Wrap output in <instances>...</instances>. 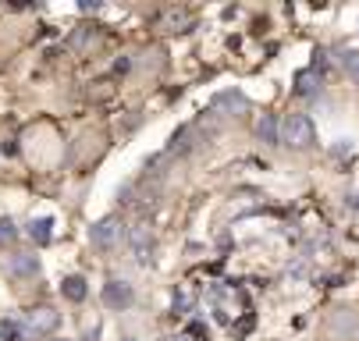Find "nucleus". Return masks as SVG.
<instances>
[{
	"label": "nucleus",
	"mask_w": 359,
	"mask_h": 341,
	"mask_svg": "<svg viewBox=\"0 0 359 341\" xmlns=\"http://www.w3.org/2000/svg\"><path fill=\"white\" fill-rule=\"evenodd\" d=\"M281 142L288 149H313L316 142V128L306 114H288L285 118V128H281Z\"/></svg>",
	"instance_id": "f257e3e1"
},
{
	"label": "nucleus",
	"mask_w": 359,
	"mask_h": 341,
	"mask_svg": "<svg viewBox=\"0 0 359 341\" xmlns=\"http://www.w3.org/2000/svg\"><path fill=\"white\" fill-rule=\"evenodd\" d=\"M57 324H61V313H57V309H50V306H36V309H29V313H25V327H29V334H32V338L54 334V331H57Z\"/></svg>",
	"instance_id": "f03ea898"
},
{
	"label": "nucleus",
	"mask_w": 359,
	"mask_h": 341,
	"mask_svg": "<svg viewBox=\"0 0 359 341\" xmlns=\"http://www.w3.org/2000/svg\"><path fill=\"white\" fill-rule=\"evenodd\" d=\"M129 242H132V252H135V260L139 263H150L153 260V231L146 221H135L129 228Z\"/></svg>",
	"instance_id": "7ed1b4c3"
},
{
	"label": "nucleus",
	"mask_w": 359,
	"mask_h": 341,
	"mask_svg": "<svg viewBox=\"0 0 359 341\" xmlns=\"http://www.w3.org/2000/svg\"><path fill=\"white\" fill-rule=\"evenodd\" d=\"M118 234H121V221L118 217H103V221H96L89 228V242H93V249H111L118 242Z\"/></svg>",
	"instance_id": "20e7f679"
},
{
	"label": "nucleus",
	"mask_w": 359,
	"mask_h": 341,
	"mask_svg": "<svg viewBox=\"0 0 359 341\" xmlns=\"http://www.w3.org/2000/svg\"><path fill=\"white\" fill-rule=\"evenodd\" d=\"M103 302H107L111 309H129L135 302V292H132V285H124V281H107V285H103Z\"/></svg>",
	"instance_id": "39448f33"
},
{
	"label": "nucleus",
	"mask_w": 359,
	"mask_h": 341,
	"mask_svg": "<svg viewBox=\"0 0 359 341\" xmlns=\"http://www.w3.org/2000/svg\"><path fill=\"white\" fill-rule=\"evenodd\" d=\"M157 25L164 32H188V25H193V14L188 11H178V8H167L160 18H157Z\"/></svg>",
	"instance_id": "423d86ee"
},
{
	"label": "nucleus",
	"mask_w": 359,
	"mask_h": 341,
	"mask_svg": "<svg viewBox=\"0 0 359 341\" xmlns=\"http://www.w3.org/2000/svg\"><path fill=\"white\" fill-rule=\"evenodd\" d=\"M11 274L14 277H36L39 274V260L29 256V252H18V256H11Z\"/></svg>",
	"instance_id": "0eeeda50"
},
{
	"label": "nucleus",
	"mask_w": 359,
	"mask_h": 341,
	"mask_svg": "<svg viewBox=\"0 0 359 341\" xmlns=\"http://www.w3.org/2000/svg\"><path fill=\"white\" fill-rule=\"evenodd\" d=\"M29 239H32L36 245H47V242L54 239V221H50V217H36V221H29Z\"/></svg>",
	"instance_id": "6e6552de"
},
{
	"label": "nucleus",
	"mask_w": 359,
	"mask_h": 341,
	"mask_svg": "<svg viewBox=\"0 0 359 341\" xmlns=\"http://www.w3.org/2000/svg\"><path fill=\"white\" fill-rule=\"evenodd\" d=\"M61 295H65L68 302H82V298H86V281H82L78 274L65 277V281H61Z\"/></svg>",
	"instance_id": "1a4fd4ad"
},
{
	"label": "nucleus",
	"mask_w": 359,
	"mask_h": 341,
	"mask_svg": "<svg viewBox=\"0 0 359 341\" xmlns=\"http://www.w3.org/2000/svg\"><path fill=\"white\" fill-rule=\"evenodd\" d=\"M214 107H228L231 114H246L249 100H246L242 93H217V96H214Z\"/></svg>",
	"instance_id": "9d476101"
},
{
	"label": "nucleus",
	"mask_w": 359,
	"mask_h": 341,
	"mask_svg": "<svg viewBox=\"0 0 359 341\" xmlns=\"http://www.w3.org/2000/svg\"><path fill=\"white\" fill-rule=\"evenodd\" d=\"M29 327L14 324V320H0V341H29Z\"/></svg>",
	"instance_id": "9b49d317"
},
{
	"label": "nucleus",
	"mask_w": 359,
	"mask_h": 341,
	"mask_svg": "<svg viewBox=\"0 0 359 341\" xmlns=\"http://www.w3.org/2000/svg\"><path fill=\"white\" fill-rule=\"evenodd\" d=\"M257 135H260L263 142H278V139H281V135H278V118H274V114H263L260 124H257Z\"/></svg>",
	"instance_id": "f8f14e48"
},
{
	"label": "nucleus",
	"mask_w": 359,
	"mask_h": 341,
	"mask_svg": "<svg viewBox=\"0 0 359 341\" xmlns=\"http://www.w3.org/2000/svg\"><path fill=\"white\" fill-rule=\"evenodd\" d=\"M196 142H193V128H182V132H175L171 139V153H188Z\"/></svg>",
	"instance_id": "ddd939ff"
},
{
	"label": "nucleus",
	"mask_w": 359,
	"mask_h": 341,
	"mask_svg": "<svg viewBox=\"0 0 359 341\" xmlns=\"http://www.w3.org/2000/svg\"><path fill=\"white\" fill-rule=\"evenodd\" d=\"M342 68H345V75L359 85V50H345V54H342Z\"/></svg>",
	"instance_id": "4468645a"
},
{
	"label": "nucleus",
	"mask_w": 359,
	"mask_h": 341,
	"mask_svg": "<svg viewBox=\"0 0 359 341\" xmlns=\"http://www.w3.org/2000/svg\"><path fill=\"white\" fill-rule=\"evenodd\" d=\"M14 239H18L14 221H11V217H0V245H11Z\"/></svg>",
	"instance_id": "2eb2a0df"
},
{
	"label": "nucleus",
	"mask_w": 359,
	"mask_h": 341,
	"mask_svg": "<svg viewBox=\"0 0 359 341\" xmlns=\"http://www.w3.org/2000/svg\"><path fill=\"white\" fill-rule=\"evenodd\" d=\"M295 93H299V96L313 93V72H299V75H295Z\"/></svg>",
	"instance_id": "dca6fc26"
},
{
	"label": "nucleus",
	"mask_w": 359,
	"mask_h": 341,
	"mask_svg": "<svg viewBox=\"0 0 359 341\" xmlns=\"http://www.w3.org/2000/svg\"><path fill=\"white\" fill-rule=\"evenodd\" d=\"M164 341H185V338H182V334H178V338H164Z\"/></svg>",
	"instance_id": "f3484780"
},
{
	"label": "nucleus",
	"mask_w": 359,
	"mask_h": 341,
	"mask_svg": "<svg viewBox=\"0 0 359 341\" xmlns=\"http://www.w3.org/2000/svg\"><path fill=\"white\" fill-rule=\"evenodd\" d=\"M54 341H68V338H54Z\"/></svg>",
	"instance_id": "a211bd4d"
}]
</instances>
